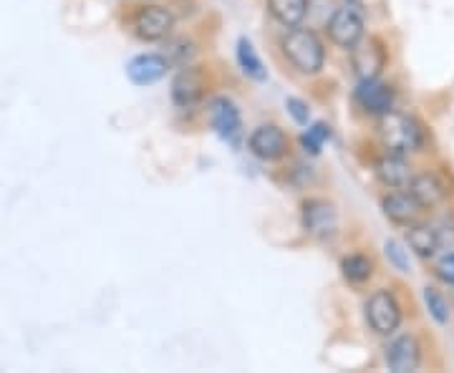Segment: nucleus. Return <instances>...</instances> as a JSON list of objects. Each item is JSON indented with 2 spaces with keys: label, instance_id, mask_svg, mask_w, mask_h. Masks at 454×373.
<instances>
[{
  "label": "nucleus",
  "instance_id": "0eeeda50",
  "mask_svg": "<svg viewBox=\"0 0 454 373\" xmlns=\"http://www.w3.org/2000/svg\"><path fill=\"white\" fill-rule=\"evenodd\" d=\"M336 225H339L336 210L325 199H309L303 205V228L309 235L324 240V237H331L336 232Z\"/></svg>",
  "mask_w": 454,
  "mask_h": 373
},
{
  "label": "nucleus",
  "instance_id": "dca6fc26",
  "mask_svg": "<svg viewBox=\"0 0 454 373\" xmlns=\"http://www.w3.org/2000/svg\"><path fill=\"white\" fill-rule=\"evenodd\" d=\"M376 175H379V179L387 187H396V190L409 187V182H411V169H409V164L396 152L389 154V157H384L381 162L376 164Z\"/></svg>",
  "mask_w": 454,
  "mask_h": 373
},
{
  "label": "nucleus",
  "instance_id": "a211bd4d",
  "mask_svg": "<svg viewBox=\"0 0 454 373\" xmlns=\"http://www.w3.org/2000/svg\"><path fill=\"white\" fill-rule=\"evenodd\" d=\"M409 245L417 255L432 258V255H437L439 245H442L439 229L429 228V225H414L409 229Z\"/></svg>",
  "mask_w": 454,
  "mask_h": 373
},
{
  "label": "nucleus",
  "instance_id": "6ab92c4d",
  "mask_svg": "<svg viewBox=\"0 0 454 373\" xmlns=\"http://www.w3.org/2000/svg\"><path fill=\"white\" fill-rule=\"evenodd\" d=\"M238 61H240V68L250 79H255V82H265L268 79V71H265V66L260 61L258 51H255V46L247 38L238 41Z\"/></svg>",
  "mask_w": 454,
  "mask_h": 373
},
{
  "label": "nucleus",
  "instance_id": "20e7f679",
  "mask_svg": "<svg viewBox=\"0 0 454 373\" xmlns=\"http://www.w3.org/2000/svg\"><path fill=\"white\" fill-rule=\"evenodd\" d=\"M328 35L340 49H354L364 35V20L354 8H339L328 18Z\"/></svg>",
  "mask_w": 454,
  "mask_h": 373
},
{
  "label": "nucleus",
  "instance_id": "4468645a",
  "mask_svg": "<svg viewBox=\"0 0 454 373\" xmlns=\"http://www.w3.org/2000/svg\"><path fill=\"white\" fill-rule=\"evenodd\" d=\"M384 214L396 225H414L422 214V205L409 192H394L384 199Z\"/></svg>",
  "mask_w": 454,
  "mask_h": 373
},
{
  "label": "nucleus",
  "instance_id": "39448f33",
  "mask_svg": "<svg viewBox=\"0 0 454 373\" xmlns=\"http://www.w3.org/2000/svg\"><path fill=\"white\" fill-rule=\"evenodd\" d=\"M172 26H175V18L162 5H146L134 16V33L142 41H162L169 35Z\"/></svg>",
  "mask_w": 454,
  "mask_h": 373
},
{
  "label": "nucleus",
  "instance_id": "4be33fe9",
  "mask_svg": "<svg viewBox=\"0 0 454 373\" xmlns=\"http://www.w3.org/2000/svg\"><path fill=\"white\" fill-rule=\"evenodd\" d=\"M384 255L389 260L391 265L399 270V273H411V262H409V253L404 250V245L396 243V240H387L384 245Z\"/></svg>",
  "mask_w": 454,
  "mask_h": 373
},
{
  "label": "nucleus",
  "instance_id": "9b49d317",
  "mask_svg": "<svg viewBox=\"0 0 454 373\" xmlns=\"http://www.w3.org/2000/svg\"><path fill=\"white\" fill-rule=\"evenodd\" d=\"M210 121L212 129L223 139H235L240 131V112H238L235 101H230L227 97L215 98L210 104Z\"/></svg>",
  "mask_w": 454,
  "mask_h": 373
},
{
  "label": "nucleus",
  "instance_id": "393cba45",
  "mask_svg": "<svg viewBox=\"0 0 454 373\" xmlns=\"http://www.w3.org/2000/svg\"><path fill=\"white\" fill-rule=\"evenodd\" d=\"M434 273H437V277L442 280V283H450V285H454V253H444V255L437 260Z\"/></svg>",
  "mask_w": 454,
  "mask_h": 373
},
{
  "label": "nucleus",
  "instance_id": "f03ea898",
  "mask_svg": "<svg viewBox=\"0 0 454 373\" xmlns=\"http://www.w3.org/2000/svg\"><path fill=\"white\" fill-rule=\"evenodd\" d=\"M379 134H381V142L387 144V149L396 152V154L414 152L422 146V129L417 127L414 119L404 114H394V112L381 114Z\"/></svg>",
  "mask_w": 454,
  "mask_h": 373
},
{
  "label": "nucleus",
  "instance_id": "f257e3e1",
  "mask_svg": "<svg viewBox=\"0 0 454 373\" xmlns=\"http://www.w3.org/2000/svg\"><path fill=\"white\" fill-rule=\"evenodd\" d=\"M283 53L301 74H318L324 68L325 51L321 38L309 28H293L283 38Z\"/></svg>",
  "mask_w": 454,
  "mask_h": 373
},
{
  "label": "nucleus",
  "instance_id": "6e6552de",
  "mask_svg": "<svg viewBox=\"0 0 454 373\" xmlns=\"http://www.w3.org/2000/svg\"><path fill=\"white\" fill-rule=\"evenodd\" d=\"M358 106L369 114H389L394 106V91L387 83L376 82V79H364L356 89Z\"/></svg>",
  "mask_w": 454,
  "mask_h": 373
},
{
  "label": "nucleus",
  "instance_id": "ddd939ff",
  "mask_svg": "<svg viewBox=\"0 0 454 373\" xmlns=\"http://www.w3.org/2000/svg\"><path fill=\"white\" fill-rule=\"evenodd\" d=\"M202 74L197 68H182L177 79L172 83V98L182 109H192L197 101L202 98Z\"/></svg>",
  "mask_w": 454,
  "mask_h": 373
},
{
  "label": "nucleus",
  "instance_id": "7ed1b4c3",
  "mask_svg": "<svg viewBox=\"0 0 454 373\" xmlns=\"http://www.w3.org/2000/svg\"><path fill=\"white\" fill-rule=\"evenodd\" d=\"M366 321L379 336H391L402 323V308L396 298L387 291L373 292L366 303Z\"/></svg>",
  "mask_w": 454,
  "mask_h": 373
},
{
  "label": "nucleus",
  "instance_id": "2eb2a0df",
  "mask_svg": "<svg viewBox=\"0 0 454 373\" xmlns=\"http://www.w3.org/2000/svg\"><path fill=\"white\" fill-rule=\"evenodd\" d=\"M409 195L414 197L422 207H434L439 205L444 197H447V187H444V182L437 177V175H417V177H411L409 182Z\"/></svg>",
  "mask_w": 454,
  "mask_h": 373
},
{
  "label": "nucleus",
  "instance_id": "b1692460",
  "mask_svg": "<svg viewBox=\"0 0 454 373\" xmlns=\"http://www.w3.org/2000/svg\"><path fill=\"white\" fill-rule=\"evenodd\" d=\"M286 106H288V114L293 116V121H295V124L309 127L310 109L306 101H301V98H288V101H286Z\"/></svg>",
  "mask_w": 454,
  "mask_h": 373
},
{
  "label": "nucleus",
  "instance_id": "9d476101",
  "mask_svg": "<svg viewBox=\"0 0 454 373\" xmlns=\"http://www.w3.org/2000/svg\"><path fill=\"white\" fill-rule=\"evenodd\" d=\"M351 61H354L356 76L364 82V79H376L381 74V68L387 64V56L376 41H358L351 49Z\"/></svg>",
  "mask_w": 454,
  "mask_h": 373
},
{
  "label": "nucleus",
  "instance_id": "f8f14e48",
  "mask_svg": "<svg viewBox=\"0 0 454 373\" xmlns=\"http://www.w3.org/2000/svg\"><path fill=\"white\" fill-rule=\"evenodd\" d=\"M387 363H389L391 371L396 373L417 371V366H419V343L414 341L411 336H399L387 348Z\"/></svg>",
  "mask_w": 454,
  "mask_h": 373
},
{
  "label": "nucleus",
  "instance_id": "aec40b11",
  "mask_svg": "<svg viewBox=\"0 0 454 373\" xmlns=\"http://www.w3.org/2000/svg\"><path fill=\"white\" fill-rule=\"evenodd\" d=\"M340 270H343V277L348 283H366L372 277L373 265L366 255H348V258L340 260Z\"/></svg>",
  "mask_w": 454,
  "mask_h": 373
},
{
  "label": "nucleus",
  "instance_id": "5701e85b",
  "mask_svg": "<svg viewBox=\"0 0 454 373\" xmlns=\"http://www.w3.org/2000/svg\"><path fill=\"white\" fill-rule=\"evenodd\" d=\"M325 139H331V127H325V124H313V127L303 134V146L310 149V152H318Z\"/></svg>",
  "mask_w": 454,
  "mask_h": 373
},
{
  "label": "nucleus",
  "instance_id": "f3484780",
  "mask_svg": "<svg viewBox=\"0 0 454 373\" xmlns=\"http://www.w3.org/2000/svg\"><path fill=\"white\" fill-rule=\"evenodd\" d=\"M268 8L278 23L295 28L309 16V0H268Z\"/></svg>",
  "mask_w": 454,
  "mask_h": 373
},
{
  "label": "nucleus",
  "instance_id": "412c9836",
  "mask_svg": "<svg viewBox=\"0 0 454 373\" xmlns=\"http://www.w3.org/2000/svg\"><path fill=\"white\" fill-rule=\"evenodd\" d=\"M424 303H427V308L437 323H450V303L437 288H424Z\"/></svg>",
  "mask_w": 454,
  "mask_h": 373
},
{
  "label": "nucleus",
  "instance_id": "1a4fd4ad",
  "mask_svg": "<svg viewBox=\"0 0 454 373\" xmlns=\"http://www.w3.org/2000/svg\"><path fill=\"white\" fill-rule=\"evenodd\" d=\"M167 71H169V61L160 53H142L131 58L127 66V74L137 86H152V83L162 82Z\"/></svg>",
  "mask_w": 454,
  "mask_h": 373
},
{
  "label": "nucleus",
  "instance_id": "423d86ee",
  "mask_svg": "<svg viewBox=\"0 0 454 373\" xmlns=\"http://www.w3.org/2000/svg\"><path fill=\"white\" fill-rule=\"evenodd\" d=\"M250 152L262 162H276L288 152V139L273 124H262L250 134Z\"/></svg>",
  "mask_w": 454,
  "mask_h": 373
}]
</instances>
